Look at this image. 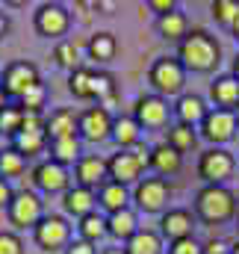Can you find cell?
Segmentation results:
<instances>
[{"label":"cell","instance_id":"1","mask_svg":"<svg viewBox=\"0 0 239 254\" xmlns=\"http://www.w3.org/2000/svg\"><path fill=\"white\" fill-rule=\"evenodd\" d=\"M180 60L192 71H210L219 65V45L204 30L186 33V39L180 42Z\"/></svg>","mask_w":239,"mask_h":254},{"label":"cell","instance_id":"2","mask_svg":"<svg viewBox=\"0 0 239 254\" xmlns=\"http://www.w3.org/2000/svg\"><path fill=\"white\" fill-rule=\"evenodd\" d=\"M107 166H110V178L116 184H121V187L124 184H133V181H139L142 169L151 166V151L145 145H133L127 151H119Z\"/></svg>","mask_w":239,"mask_h":254},{"label":"cell","instance_id":"3","mask_svg":"<svg viewBox=\"0 0 239 254\" xmlns=\"http://www.w3.org/2000/svg\"><path fill=\"white\" fill-rule=\"evenodd\" d=\"M201 219L207 222H225L234 216V195L222 187H207V190L198 192V201H195Z\"/></svg>","mask_w":239,"mask_h":254},{"label":"cell","instance_id":"4","mask_svg":"<svg viewBox=\"0 0 239 254\" xmlns=\"http://www.w3.org/2000/svg\"><path fill=\"white\" fill-rule=\"evenodd\" d=\"M151 83H154L160 92H166V95L180 92V86H183V63L172 60V57L157 60L154 68H151Z\"/></svg>","mask_w":239,"mask_h":254},{"label":"cell","instance_id":"5","mask_svg":"<svg viewBox=\"0 0 239 254\" xmlns=\"http://www.w3.org/2000/svg\"><path fill=\"white\" fill-rule=\"evenodd\" d=\"M201 178L204 181H210V187H219L225 178H231V172H234V157L228 154V151H219V148H213V151H207L204 157H201Z\"/></svg>","mask_w":239,"mask_h":254},{"label":"cell","instance_id":"6","mask_svg":"<svg viewBox=\"0 0 239 254\" xmlns=\"http://www.w3.org/2000/svg\"><path fill=\"white\" fill-rule=\"evenodd\" d=\"M136 201L142 210L154 213V210H163L166 201H169V184L163 178H148V181H139L136 184Z\"/></svg>","mask_w":239,"mask_h":254},{"label":"cell","instance_id":"7","mask_svg":"<svg viewBox=\"0 0 239 254\" xmlns=\"http://www.w3.org/2000/svg\"><path fill=\"white\" fill-rule=\"evenodd\" d=\"M33 83H39V71L30 63H12L6 68V74H3V92L6 95H18L21 98Z\"/></svg>","mask_w":239,"mask_h":254},{"label":"cell","instance_id":"8","mask_svg":"<svg viewBox=\"0 0 239 254\" xmlns=\"http://www.w3.org/2000/svg\"><path fill=\"white\" fill-rule=\"evenodd\" d=\"M80 130H83V136L89 142H101V139H107L113 133V119H110V113L104 107H92V110L83 113Z\"/></svg>","mask_w":239,"mask_h":254},{"label":"cell","instance_id":"9","mask_svg":"<svg viewBox=\"0 0 239 254\" xmlns=\"http://www.w3.org/2000/svg\"><path fill=\"white\" fill-rule=\"evenodd\" d=\"M9 213L15 225H36L42 222V201L33 192H18L9 204Z\"/></svg>","mask_w":239,"mask_h":254},{"label":"cell","instance_id":"10","mask_svg":"<svg viewBox=\"0 0 239 254\" xmlns=\"http://www.w3.org/2000/svg\"><path fill=\"white\" fill-rule=\"evenodd\" d=\"M204 125V136L213 139V142H228L237 130V116L228 113V110H216V113H207V119L201 122Z\"/></svg>","mask_w":239,"mask_h":254},{"label":"cell","instance_id":"11","mask_svg":"<svg viewBox=\"0 0 239 254\" xmlns=\"http://www.w3.org/2000/svg\"><path fill=\"white\" fill-rule=\"evenodd\" d=\"M36 30L45 33V36H62L68 30V12L57 6V3H48L36 12Z\"/></svg>","mask_w":239,"mask_h":254},{"label":"cell","instance_id":"12","mask_svg":"<svg viewBox=\"0 0 239 254\" xmlns=\"http://www.w3.org/2000/svg\"><path fill=\"white\" fill-rule=\"evenodd\" d=\"M166 119H169V107H166V101L163 98H157V95H151V98H142L139 104H136V122L139 127H160L166 125Z\"/></svg>","mask_w":239,"mask_h":254},{"label":"cell","instance_id":"13","mask_svg":"<svg viewBox=\"0 0 239 254\" xmlns=\"http://www.w3.org/2000/svg\"><path fill=\"white\" fill-rule=\"evenodd\" d=\"M68 240V225L62 222L60 216H48L36 225V243L45 249H57Z\"/></svg>","mask_w":239,"mask_h":254},{"label":"cell","instance_id":"14","mask_svg":"<svg viewBox=\"0 0 239 254\" xmlns=\"http://www.w3.org/2000/svg\"><path fill=\"white\" fill-rule=\"evenodd\" d=\"M192 228H195V222H192V213L189 210H169L163 216V234L169 240H175V243L192 237Z\"/></svg>","mask_w":239,"mask_h":254},{"label":"cell","instance_id":"15","mask_svg":"<svg viewBox=\"0 0 239 254\" xmlns=\"http://www.w3.org/2000/svg\"><path fill=\"white\" fill-rule=\"evenodd\" d=\"M107 172H110V166H107V160H101V157H83L80 166H77V178H80V184H83L86 190L104 184Z\"/></svg>","mask_w":239,"mask_h":254},{"label":"cell","instance_id":"16","mask_svg":"<svg viewBox=\"0 0 239 254\" xmlns=\"http://www.w3.org/2000/svg\"><path fill=\"white\" fill-rule=\"evenodd\" d=\"M36 184L42 187L45 192H60L65 190V184H68V175H65V169H62L60 163H42L39 169H36Z\"/></svg>","mask_w":239,"mask_h":254},{"label":"cell","instance_id":"17","mask_svg":"<svg viewBox=\"0 0 239 254\" xmlns=\"http://www.w3.org/2000/svg\"><path fill=\"white\" fill-rule=\"evenodd\" d=\"M92 207H95V195L92 190H86V187H77V190L65 192V210L71 213V216H92Z\"/></svg>","mask_w":239,"mask_h":254},{"label":"cell","instance_id":"18","mask_svg":"<svg viewBox=\"0 0 239 254\" xmlns=\"http://www.w3.org/2000/svg\"><path fill=\"white\" fill-rule=\"evenodd\" d=\"M77 130H80V122L74 119L71 110H57V113L51 116V122H48V133H51V139L77 136Z\"/></svg>","mask_w":239,"mask_h":254},{"label":"cell","instance_id":"19","mask_svg":"<svg viewBox=\"0 0 239 254\" xmlns=\"http://www.w3.org/2000/svg\"><path fill=\"white\" fill-rule=\"evenodd\" d=\"M178 116H180V125H195V122H204L207 119V110H204V101L198 95H183L178 104Z\"/></svg>","mask_w":239,"mask_h":254},{"label":"cell","instance_id":"20","mask_svg":"<svg viewBox=\"0 0 239 254\" xmlns=\"http://www.w3.org/2000/svg\"><path fill=\"white\" fill-rule=\"evenodd\" d=\"M151 166L163 175H175L180 169V151H175L172 145H160L151 151Z\"/></svg>","mask_w":239,"mask_h":254},{"label":"cell","instance_id":"21","mask_svg":"<svg viewBox=\"0 0 239 254\" xmlns=\"http://www.w3.org/2000/svg\"><path fill=\"white\" fill-rule=\"evenodd\" d=\"M213 98H216V104H222V107H234L239 104V80L237 77H219L216 83H213Z\"/></svg>","mask_w":239,"mask_h":254},{"label":"cell","instance_id":"22","mask_svg":"<svg viewBox=\"0 0 239 254\" xmlns=\"http://www.w3.org/2000/svg\"><path fill=\"white\" fill-rule=\"evenodd\" d=\"M160 237L151 234V231H136L130 240H127V254H160Z\"/></svg>","mask_w":239,"mask_h":254},{"label":"cell","instance_id":"23","mask_svg":"<svg viewBox=\"0 0 239 254\" xmlns=\"http://www.w3.org/2000/svg\"><path fill=\"white\" fill-rule=\"evenodd\" d=\"M45 136H48V130H21L15 136V151L24 157H33L45 148Z\"/></svg>","mask_w":239,"mask_h":254},{"label":"cell","instance_id":"24","mask_svg":"<svg viewBox=\"0 0 239 254\" xmlns=\"http://www.w3.org/2000/svg\"><path fill=\"white\" fill-rule=\"evenodd\" d=\"M107 231H110L113 237L130 240V237L136 234V216H133L130 210H119V213H113V216L107 219Z\"/></svg>","mask_w":239,"mask_h":254},{"label":"cell","instance_id":"25","mask_svg":"<svg viewBox=\"0 0 239 254\" xmlns=\"http://www.w3.org/2000/svg\"><path fill=\"white\" fill-rule=\"evenodd\" d=\"M113 136L121 145V151L139 145V122L136 119H119V122H113Z\"/></svg>","mask_w":239,"mask_h":254},{"label":"cell","instance_id":"26","mask_svg":"<svg viewBox=\"0 0 239 254\" xmlns=\"http://www.w3.org/2000/svg\"><path fill=\"white\" fill-rule=\"evenodd\" d=\"M101 204L110 210V213H119V210H127L124 204H127V190L116 184V181H110V184H104L101 187Z\"/></svg>","mask_w":239,"mask_h":254},{"label":"cell","instance_id":"27","mask_svg":"<svg viewBox=\"0 0 239 254\" xmlns=\"http://www.w3.org/2000/svg\"><path fill=\"white\" fill-rule=\"evenodd\" d=\"M116 39H113V33H98V36H92V42H89V54H92V60H98V63H107V60H113L116 57Z\"/></svg>","mask_w":239,"mask_h":254},{"label":"cell","instance_id":"28","mask_svg":"<svg viewBox=\"0 0 239 254\" xmlns=\"http://www.w3.org/2000/svg\"><path fill=\"white\" fill-rule=\"evenodd\" d=\"M160 33L166 39H186V15L183 12H169L160 18Z\"/></svg>","mask_w":239,"mask_h":254},{"label":"cell","instance_id":"29","mask_svg":"<svg viewBox=\"0 0 239 254\" xmlns=\"http://www.w3.org/2000/svg\"><path fill=\"white\" fill-rule=\"evenodd\" d=\"M21 125H24V107H3L0 110V133H12L18 136L21 133Z\"/></svg>","mask_w":239,"mask_h":254},{"label":"cell","instance_id":"30","mask_svg":"<svg viewBox=\"0 0 239 254\" xmlns=\"http://www.w3.org/2000/svg\"><path fill=\"white\" fill-rule=\"evenodd\" d=\"M80 154V142L77 136H65V139H54V163H71Z\"/></svg>","mask_w":239,"mask_h":254},{"label":"cell","instance_id":"31","mask_svg":"<svg viewBox=\"0 0 239 254\" xmlns=\"http://www.w3.org/2000/svg\"><path fill=\"white\" fill-rule=\"evenodd\" d=\"M92 83H95V71L89 68H77L71 74V92L77 98H92Z\"/></svg>","mask_w":239,"mask_h":254},{"label":"cell","instance_id":"32","mask_svg":"<svg viewBox=\"0 0 239 254\" xmlns=\"http://www.w3.org/2000/svg\"><path fill=\"white\" fill-rule=\"evenodd\" d=\"M24 166H27V157H24V154H18L15 148L0 154V175H3V178L21 175V172H24Z\"/></svg>","mask_w":239,"mask_h":254},{"label":"cell","instance_id":"33","mask_svg":"<svg viewBox=\"0 0 239 254\" xmlns=\"http://www.w3.org/2000/svg\"><path fill=\"white\" fill-rule=\"evenodd\" d=\"M169 145L175 148V151H186V148H192L195 145V130L189 125H178L169 130Z\"/></svg>","mask_w":239,"mask_h":254},{"label":"cell","instance_id":"34","mask_svg":"<svg viewBox=\"0 0 239 254\" xmlns=\"http://www.w3.org/2000/svg\"><path fill=\"white\" fill-rule=\"evenodd\" d=\"M21 107H24L27 113H39V110L45 107V86H42V83H33V86L21 95Z\"/></svg>","mask_w":239,"mask_h":254},{"label":"cell","instance_id":"35","mask_svg":"<svg viewBox=\"0 0 239 254\" xmlns=\"http://www.w3.org/2000/svg\"><path fill=\"white\" fill-rule=\"evenodd\" d=\"M213 15L222 21V24H237V18H239V3H234V0H216L213 3Z\"/></svg>","mask_w":239,"mask_h":254},{"label":"cell","instance_id":"36","mask_svg":"<svg viewBox=\"0 0 239 254\" xmlns=\"http://www.w3.org/2000/svg\"><path fill=\"white\" fill-rule=\"evenodd\" d=\"M113 77L110 74H95V83H92V98H101V101H107V104H113Z\"/></svg>","mask_w":239,"mask_h":254},{"label":"cell","instance_id":"37","mask_svg":"<svg viewBox=\"0 0 239 254\" xmlns=\"http://www.w3.org/2000/svg\"><path fill=\"white\" fill-rule=\"evenodd\" d=\"M80 231H83V237H86V243H89V240H98V237H104V234H107V222H104L101 216H95V213H92V216H86V219H83Z\"/></svg>","mask_w":239,"mask_h":254},{"label":"cell","instance_id":"38","mask_svg":"<svg viewBox=\"0 0 239 254\" xmlns=\"http://www.w3.org/2000/svg\"><path fill=\"white\" fill-rule=\"evenodd\" d=\"M57 63L65 65V68H74V71H77V48H74L71 42H62V45H57Z\"/></svg>","mask_w":239,"mask_h":254},{"label":"cell","instance_id":"39","mask_svg":"<svg viewBox=\"0 0 239 254\" xmlns=\"http://www.w3.org/2000/svg\"><path fill=\"white\" fill-rule=\"evenodd\" d=\"M0 254H24V249H21V240H18L15 234L0 231Z\"/></svg>","mask_w":239,"mask_h":254},{"label":"cell","instance_id":"40","mask_svg":"<svg viewBox=\"0 0 239 254\" xmlns=\"http://www.w3.org/2000/svg\"><path fill=\"white\" fill-rule=\"evenodd\" d=\"M172 254H204V249H201L192 237H186V240L172 243Z\"/></svg>","mask_w":239,"mask_h":254},{"label":"cell","instance_id":"41","mask_svg":"<svg viewBox=\"0 0 239 254\" xmlns=\"http://www.w3.org/2000/svg\"><path fill=\"white\" fill-rule=\"evenodd\" d=\"M204 254H228V246H225L222 240H210V243L204 246Z\"/></svg>","mask_w":239,"mask_h":254},{"label":"cell","instance_id":"42","mask_svg":"<svg viewBox=\"0 0 239 254\" xmlns=\"http://www.w3.org/2000/svg\"><path fill=\"white\" fill-rule=\"evenodd\" d=\"M68 254H95V252H92V246H89L86 240H80V243H71Z\"/></svg>","mask_w":239,"mask_h":254},{"label":"cell","instance_id":"43","mask_svg":"<svg viewBox=\"0 0 239 254\" xmlns=\"http://www.w3.org/2000/svg\"><path fill=\"white\" fill-rule=\"evenodd\" d=\"M12 198H15V195H12V190H9V184L0 178V207H3V204H12Z\"/></svg>","mask_w":239,"mask_h":254},{"label":"cell","instance_id":"44","mask_svg":"<svg viewBox=\"0 0 239 254\" xmlns=\"http://www.w3.org/2000/svg\"><path fill=\"white\" fill-rule=\"evenodd\" d=\"M151 9H160L163 15H169V12H175V3L172 0H151Z\"/></svg>","mask_w":239,"mask_h":254},{"label":"cell","instance_id":"45","mask_svg":"<svg viewBox=\"0 0 239 254\" xmlns=\"http://www.w3.org/2000/svg\"><path fill=\"white\" fill-rule=\"evenodd\" d=\"M6 30H9V21H6V15H3V12H0V36H3V33H6Z\"/></svg>","mask_w":239,"mask_h":254},{"label":"cell","instance_id":"46","mask_svg":"<svg viewBox=\"0 0 239 254\" xmlns=\"http://www.w3.org/2000/svg\"><path fill=\"white\" fill-rule=\"evenodd\" d=\"M6 107V92H0V110Z\"/></svg>","mask_w":239,"mask_h":254},{"label":"cell","instance_id":"47","mask_svg":"<svg viewBox=\"0 0 239 254\" xmlns=\"http://www.w3.org/2000/svg\"><path fill=\"white\" fill-rule=\"evenodd\" d=\"M104 254H127V252H121V249H110V252H104Z\"/></svg>","mask_w":239,"mask_h":254},{"label":"cell","instance_id":"48","mask_svg":"<svg viewBox=\"0 0 239 254\" xmlns=\"http://www.w3.org/2000/svg\"><path fill=\"white\" fill-rule=\"evenodd\" d=\"M234 36L239 39V18H237V24H234Z\"/></svg>","mask_w":239,"mask_h":254},{"label":"cell","instance_id":"49","mask_svg":"<svg viewBox=\"0 0 239 254\" xmlns=\"http://www.w3.org/2000/svg\"><path fill=\"white\" fill-rule=\"evenodd\" d=\"M234 71H237V80H239V57H237V63H234Z\"/></svg>","mask_w":239,"mask_h":254},{"label":"cell","instance_id":"50","mask_svg":"<svg viewBox=\"0 0 239 254\" xmlns=\"http://www.w3.org/2000/svg\"><path fill=\"white\" fill-rule=\"evenodd\" d=\"M231 254H239V243H237V246H234V249H231Z\"/></svg>","mask_w":239,"mask_h":254},{"label":"cell","instance_id":"51","mask_svg":"<svg viewBox=\"0 0 239 254\" xmlns=\"http://www.w3.org/2000/svg\"><path fill=\"white\" fill-rule=\"evenodd\" d=\"M234 116H237V125H239V107H237V113H234Z\"/></svg>","mask_w":239,"mask_h":254}]
</instances>
